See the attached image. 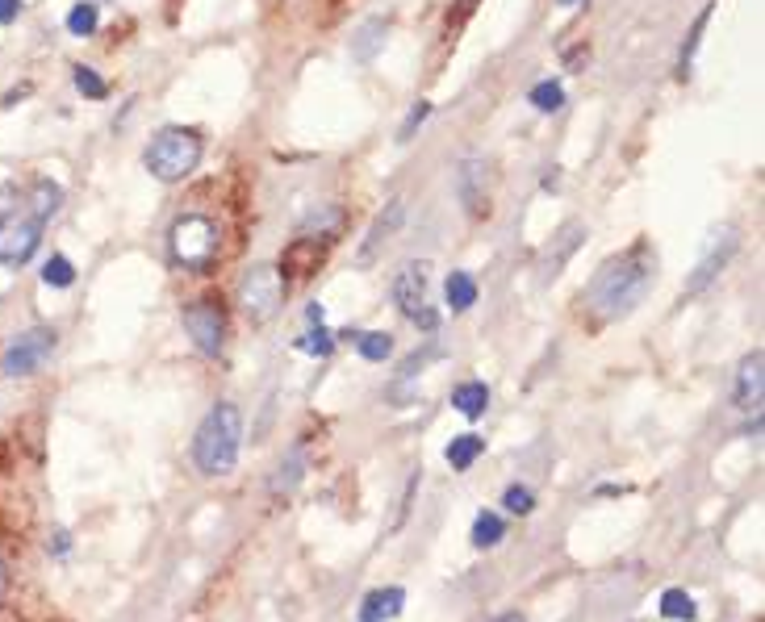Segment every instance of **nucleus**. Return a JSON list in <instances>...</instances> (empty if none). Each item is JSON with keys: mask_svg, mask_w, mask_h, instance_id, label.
Wrapping results in <instances>:
<instances>
[{"mask_svg": "<svg viewBox=\"0 0 765 622\" xmlns=\"http://www.w3.org/2000/svg\"><path fill=\"white\" fill-rule=\"evenodd\" d=\"M653 255H648L644 243H636L632 251H623L615 259H607L602 268L594 272V280L586 284V314L598 322V326H611V322H623L628 314H636L644 293L653 289Z\"/></svg>", "mask_w": 765, "mask_h": 622, "instance_id": "f257e3e1", "label": "nucleus"}, {"mask_svg": "<svg viewBox=\"0 0 765 622\" xmlns=\"http://www.w3.org/2000/svg\"><path fill=\"white\" fill-rule=\"evenodd\" d=\"M243 456V410L235 401H218L201 418L193 435V464L201 476H230Z\"/></svg>", "mask_w": 765, "mask_h": 622, "instance_id": "f03ea898", "label": "nucleus"}, {"mask_svg": "<svg viewBox=\"0 0 765 622\" xmlns=\"http://www.w3.org/2000/svg\"><path fill=\"white\" fill-rule=\"evenodd\" d=\"M143 163H147V172L155 180H164V184H176L184 176H193L197 163H201V134L189 130V126H164L147 142Z\"/></svg>", "mask_w": 765, "mask_h": 622, "instance_id": "7ed1b4c3", "label": "nucleus"}, {"mask_svg": "<svg viewBox=\"0 0 765 622\" xmlns=\"http://www.w3.org/2000/svg\"><path fill=\"white\" fill-rule=\"evenodd\" d=\"M168 243H172V259L184 272H205L218 255L222 234H218L214 218H205V213H184V218L172 226Z\"/></svg>", "mask_w": 765, "mask_h": 622, "instance_id": "20e7f679", "label": "nucleus"}, {"mask_svg": "<svg viewBox=\"0 0 765 622\" xmlns=\"http://www.w3.org/2000/svg\"><path fill=\"white\" fill-rule=\"evenodd\" d=\"M55 347H59V330H55V326H30V330H21L17 339L5 347V355H0V372H5L9 380H26V376L42 372V364L51 360Z\"/></svg>", "mask_w": 765, "mask_h": 622, "instance_id": "39448f33", "label": "nucleus"}, {"mask_svg": "<svg viewBox=\"0 0 765 622\" xmlns=\"http://www.w3.org/2000/svg\"><path fill=\"white\" fill-rule=\"evenodd\" d=\"M281 297H285V276L281 268L272 263H255V268L243 272L239 280V305L251 322H268L276 309H281Z\"/></svg>", "mask_w": 765, "mask_h": 622, "instance_id": "423d86ee", "label": "nucleus"}, {"mask_svg": "<svg viewBox=\"0 0 765 622\" xmlns=\"http://www.w3.org/2000/svg\"><path fill=\"white\" fill-rule=\"evenodd\" d=\"M180 322H184L189 343H193L201 355L218 360L222 343H226V314H222V305H214V301H193V305H184Z\"/></svg>", "mask_w": 765, "mask_h": 622, "instance_id": "0eeeda50", "label": "nucleus"}, {"mask_svg": "<svg viewBox=\"0 0 765 622\" xmlns=\"http://www.w3.org/2000/svg\"><path fill=\"white\" fill-rule=\"evenodd\" d=\"M456 197L465 205V213L473 222L490 218V163L481 155H469L456 167Z\"/></svg>", "mask_w": 765, "mask_h": 622, "instance_id": "6e6552de", "label": "nucleus"}, {"mask_svg": "<svg viewBox=\"0 0 765 622\" xmlns=\"http://www.w3.org/2000/svg\"><path fill=\"white\" fill-rule=\"evenodd\" d=\"M42 247V222L38 218H0V263L9 268H21L26 259H34V251Z\"/></svg>", "mask_w": 765, "mask_h": 622, "instance_id": "1a4fd4ad", "label": "nucleus"}, {"mask_svg": "<svg viewBox=\"0 0 765 622\" xmlns=\"http://www.w3.org/2000/svg\"><path fill=\"white\" fill-rule=\"evenodd\" d=\"M732 251H736V234H732V230H715L711 247L703 251V259H699V263H694V272L686 276L682 293H686V297H699L703 289H711V280H715V276H720V272L728 268Z\"/></svg>", "mask_w": 765, "mask_h": 622, "instance_id": "9d476101", "label": "nucleus"}, {"mask_svg": "<svg viewBox=\"0 0 765 622\" xmlns=\"http://www.w3.org/2000/svg\"><path fill=\"white\" fill-rule=\"evenodd\" d=\"M761 397H765V351H749L736 368V385H732V405L745 414L761 410Z\"/></svg>", "mask_w": 765, "mask_h": 622, "instance_id": "9b49d317", "label": "nucleus"}, {"mask_svg": "<svg viewBox=\"0 0 765 622\" xmlns=\"http://www.w3.org/2000/svg\"><path fill=\"white\" fill-rule=\"evenodd\" d=\"M427 284H431V263H423V259L402 263V272L393 276V301H398L406 318H414L427 305Z\"/></svg>", "mask_w": 765, "mask_h": 622, "instance_id": "f8f14e48", "label": "nucleus"}, {"mask_svg": "<svg viewBox=\"0 0 765 622\" xmlns=\"http://www.w3.org/2000/svg\"><path fill=\"white\" fill-rule=\"evenodd\" d=\"M406 585H377L356 602V622H393L406 610Z\"/></svg>", "mask_w": 765, "mask_h": 622, "instance_id": "ddd939ff", "label": "nucleus"}, {"mask_svg": "<svg viewBox=\"0 0 765 622\" xmlns=\"http://www.w3.org/2000/svg\"><path fill=\"white\" fill-rule=\"evenodd\" d=\"M402 218H406V201H402V197H393V201L377 213V222L368 226V238L360 243V263H373V259H377V251L389 243L393 234L402 230Z\"/></svg>", "mask_w": 765, "mask_h": 622, "instance_id": "4468645a", "label": "nucleus"}, {"mask_svg": "<svg viewBox=\"0 0 765 622\" xmlns=\"http://www.w3.org/2000/svg\"><path fill=\"white\" fill-rule=\"evenodd\" d=\"M510 535V518L502 510H477L473 514V526H469V543L477 552H494V547Z\"/></svg>", "mask_w": 765, "mask_h": 622, "instance_id": "2eb2a0df", "label": "nucleus"}, {"mask_svg": "<svg viewBox=\"0 0 765 622\" xmlns=\"http://www.w3.org/2000/svg\"><path fill=\"white\" fill-rule=\"evenodd\" d=\"M452 410L469 422L485 418V410H490V385H485V380H460L452 389Z\"/></svg>", "mask_w": 765, "mask_h": 622, "instance_id": "dca6fc26", "label": "nucleus"}, {"mask_svg": "<svg viewBox=\"0 0 765 622\" xmlns=\"http://www.w3.org/2000/svg\"><path fill=\"white\" fill-rule=\"evenodd\" d=\"M657 614H661L665 622H699V602H694L690 589L669 585V589H661V597H657Z\"/></svg>", "mask_w": 765, "mask_h": 622, "instance_id": "f3484780", "label": "nucleus"}, {"mask_svg": "<svg viewBox=\"0 0 765 622\" xmlns=\"http://www.w3.org/2000/svg\"><path fill=\"white\" fill-rule=\"evenodd\" d=\"M485 456V435L477 430H465V435H452V443L444 447V460L452 472H469L477 460Z\"/></svg>", "mask_w": 765, "mask_h": 622, "instance_id": "a211bd4d", "label": "nucleus"}, {"mask_svg": "<svg viewBox=\"0 0 765 622\" xmlns=\"http://www.w3.org/2000/svg\"><path fill=\"white\" fill-rule=\"evenodd\" d=\"M385 34H389V21L385 17H368L364 26L352 34V59L356 63H373L377 51L385 46Z\"/></svg>", "mask_w": 765, "mask_h": 622, "instance_id": "6ab92c4d", "label": "nucleus"}, {"mask_svg": "<svg viewBox=\"0 0 765 622\" xmlns=\"http://www.w3.org/2000/svg\"><path fill=\"white\" fill-rule=\"evenodd\" d=\"M318 268V238H297L281 259V276H310Z\"/></svg>", "mask_w": 765, "mask_h": 622, "instance_id": "aec40b11", "label": "nucleus"}, {"mask_svg": "<svg viewBox=\"0 0 765 622\" xmlns=\"http://www.w3.org/2000/svg\"><path fill=\"white\" fill-rule=\"evenodd\" d=\"M352 343H356V355L368 364H385L393 355V334L385 330H352Z\"/></svg>", "mask_w": 765, "mask_h": 622, "instance_id": "412c9836", "label": "nucleus"}, {"mask_svg": "<svg viewBox=\"0 0 765 622\" xmlns=\"http://www.w3.org/2000/svg\"><path fill=\"white\" fill-rule=\"evenodd\" d=\"M30 218H38V222H46V218H55L59 213V205H63V188L55 184V180H46V176H38L34 184H30Z\"/></svg>", "mask_w": 765, "mask_h": 622, "instance_id": "4be33fe9", "label": "nucleus"}, {"mask_svg": "<svg viewBox=\"0 0 765 622\" xmlns=\"http://www.w3.org/2000/svg\"><path fill=\"white\" fill-rule=\"evenodd\" d=\"M444 297H448V309L452 314H469V309L477 305V280L469 272H452L444 280Z\"/></svg>", "mask_w": 765, "mask_h": 622, "instance_id": "5701e85b", "label": "nucleus"}, {"mask_svg": "<svg viewBox=\"0 0 765 622\" xmlns=\"http://www.w3.org/2000/svg\"><path fill=\"white\" fill-rule=\"evenodd\" d=\"M536 510H540V497H536V489H531V485L515 481V485L502 489V514L506 518H531Z\"/></svg>", "mask_w": 765, "mask_h": 622, "instance_id": "b1692460", "label": "nucleus"}, {"mask_svg": "<svg viewBox=\"0 0 765 622\" xmlns=\"http://www.w3.org/2000/svg\"><path fill=\"white\" fill-rule=\"evenodd\" d=\"M297 351H306V355H314V360H331V355L339 351V334L335 330H327L322 322H314L306 334H301V339L293 343Z\"/></svg>", "mask_w": 765, "mask_h": 622, "instance_id": "393cba45", "label": "nucleus"}, {"mask_svg": "<svg viewBox=\"0 0 765 622\" xmlns=\"http://www.w3.org/2000/svg\"><path fill=\"white\" fill-rule=\"evenodd\" d=\"M301 476H306V460H301L297 451H293V456H289V460H281V468L272 472V485H268V489H272V497H289V493L301 485Z\"/></svg>", "mask_w": 765, "mask_h": 622, "instance_id": "a878e982", "label": "nucleus"}, {"mask_svg": "<svg viewBox=\"0 0 765 622\" xmlns=\"http://www.w3.org/2000/svg\"><path fill=\"white\" fill-rule=\"evenodd\" d=\"M42 284L46 289H72L76 284V268H72V259L67 255H51L42 263Z\"/></svg>", "mask_w": 765, "mask_h": 622, "instance_id": "bb28decb", "label": "nucleus"}, {"mask_svg": "<svg viewBox=\"0 0 765 622\" xmlns=\"http://www.w3.org/2000/svg\"><path fill=\"white\" fill-rule=\"evenodd\" d=\"M577 243H582V222H569V226L561 230V238H556V251L548 247V268H552V276L561 272V263L577 251Z\"/></svg>", "mask_w": 765, "mask_h": 622, "instance_id": "cd10ccee", "label": "nucleus"}, {"mask_svg": "<svg viewBox=\"0 0 765 622\" xmlns=\"http://www.w3.org/2000/svg\"><path fill=\"white\" fill-rule=\"evenodd\" d=\"M97 21H101V13H97V5L92 0H80V5L67 13V34H76V38H92L97 34Z\"/></svg>", "mask_w": 765, "mask_h": 622, "instance_id": "c85d7f7f", "label": "nucleus"}, {"mask_svg": "<svg viewBox=\"0 0 765 622\" xmlns=\"http://www.w3.org/2000/svg\"><path fill=\"white\" fill-rule=\"evenodd\" d=\"M531 105H536L540 113H556L565 105V88L556 84V80H540L536 88H531Z\"/></svg>", "mask_w": 765, "mask_h": 622, "instance_id": "c756f323", "label": "nucleus"}, {"mask_svg": "<svg viewBox=\"0 0 765 622\" xmlns=\"http://www.w3.org/2000/svg\"><path fill=\"white\" fill-rule=\"evenodd\" d=\"M72 552H76V535L67 531V526H55V531L46 535V556L55 564H63V560H72Z\"/></svg>", "mask_w": 765, "mask_h": 622, "instance_id": "7c9ffc66", "label": "nucleus"}, {"mask_svg": "<svg viewBox=\"0 0 765 622\" xmlns=\"http://www.w3.org/2000/svg\"><path fill=\"white\" fill-rule=\"evenodd\" d=\"M711 9L715 5H707L703 13H699V21H694V30H690V38H686V46H682V80L690 76V63H694V51H699V42H703V30H707V21H711Z\"/></svg>", "mask_w": 765, "mask_h": 622, "instance_id": "2f4dec72", "label": "nucleus"}, {"mask_svg": "<svg viewBox=\"0 0 765 622\" xmlns=\"http://www.w3.org/2000/svg\"><path fill=\"white\" fill-rule=\"evenodd\" d=\"M72 80H76V88L84 92L88 101H101L105 92H109V84H105V80H101V76H97V71H92V67H84V63L72 71Z\"/></svg>", "mask_w": 765, "mask_h": 622, "instance_id": "473e14b6", "label": "nucleus"}, {"mask_svg": "<svg viewBox=\"0 0 765 622\" xmlns=\"http://www.w3.org/2000/svg\"><path fill=\"white\" fill-rule=\"evenodd\" d=\"M427 117H431V101H419V105L410 109V117H406V122H402V130H398V142H410V138H414V130H419V126L427 122Z\"/></svg>", "mask_w": 765, "mask_h": 622, "instance_id": "72a5a7b5", "label": "nucleus"}, {"mask_svg": "<svg viewBox=\"0 0 765 622\" xmlns=\"http://www.w3.org/2000/svg\"><path fill=\"white\" fill-rule=\"evenodd\" d=\"M26 209L21 205V188L17 184H0V218H17Z\"/></svg>", "mask_w": 765, "mask_h": 622, "instance_id": "f704fd0d", "label": "nucleus"}, {"mask_svg": "<svg viewBox=\"0 0 765 622\" xmlns=\"http://www.w3.org/2000/svg\"><path fill=\"white\" fill-rule=\"evenodd\" d=\"M410 322H419V330L435 334V330H439V309H435V305H423V309H419V314H414Z\"/></svg>", "mask_w": 765, "mask_h": 622, "instance_id": "c9c22d12", "label": "nucleus"}, {"mask_svg": "<svg viewBox=\"0 0 765 622\" xmlns=\"http://www.w3.org/2000/svg\"><path fill=\"white\" fill-rule=\"evenodd\" d=\"M628 493H636V489H632V485H615V481L594 485V497H628Z\"/></svg>", "mask_w": 765, "mask_h": 622, "instance_id": "e433bc0d", "label": "nucleus"}, {"mask_svg": "<svg viewBox=\"0 0 765 622\" xmlns=\"http://www.w3.org/2000/svg\"><path fill=\"white\" fill-rule=\"evenodd\" d=\"M9 589H13V568H9V560L0 556V602L9 597Z\"/></svg>", "mask_w": 765, "mask_h": 622, "instance_id": "4c0bfd02", "label": "nucleus"}, {"mask_svg": "<svg viewBox=\"0 0 765 622\" xmlns=\"http://www.w3.org/2000/svg\"><path fill=\"white\" fill-rule=\"evenodd\" d=\"M17 13H21V0H0V26H9Z\"/></svg>", "mask_w": 765, "mask_h": 622, "instance_id": "58836bf2", "label": "nucleus"}, {"mask_svg": "<svg viewBox=\"0 0 765 622\" xmlns=\"http://www.w3.org/2000/svg\"><path fill=\"white\" fill-rule=\"evenodd\" d=\"M485 622H527V614H523V610H502V614L485 618Z\"/></svg>", "mask_w": 765, "mask_h": 622, "instance_id": "ea45409f", "label": "nucleus"}, {"mask_svg": "<svg viewBox=\"0 0 765 622\" xmlns=\"http://www.w3.org/2000/svg\"><path fill=\"white\" fill-rule=\"evenodd\" d=\"M322 318H327V309H322L318 301H314V305H306V322H310V326H314V322H322Z\"/></svg>", "mask_w": 765, "mask_h": 622, "instance_id": "a19ab883", "label": "nucleus"}, {"mask_svg": "<svg viewBox=\"0 0 765 622\" xmlns=\"http://www.w3.org/2000/svg\"><path fill=\"white\" fill-rule=\"evenodd\" d=\"M561 5H577V0H561Z\"/></svg>", "mask_w": 765, "mask_h": 622, "instance_id": "79ce46f5", "label": "nucleus"}]
</instances>
